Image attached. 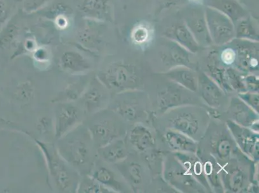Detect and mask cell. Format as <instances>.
<instances>
[{
  "mask_svg": "<svg viewBox=\"0 0 259 193\" xmlns=\"http://www.w3.org/2000/svg\"><path fill=\"white\" fill-rule=\"evenodd\" d=\"M227 125L238 148L252 161H258V133L228 120Z\"/></svg>",
  "mask_w": 259,
  "mask_h": 193,
  "instance_id": "30bf717a",
  "label": "cell"
},
{
  "mask_svg": "<svg viewBox=\"0 0 259 193\" xmlns=\"http://www.w3.org/2000/svg\"><path fill=\"white\" fill-rule=\"evenodd\" d=\"M8 9L4 0H0V25L2 24L6 20Z\"/></svg>",
  "mask_w": 259,
  "mask_h": 193,
  "instance_id": "f546056e",
  "label": "cell"
},
{
  "mask_svg": "<svg viewBox=\"0 0 259 193\" xmlns=\"http://www.w3.org/2000/svg\"><path fill=\"white\" fill-rule=\"evenodd\" d=\"M162 140L174 152L197 154L198 151V142L178 131L166 129L162 134Z\"/></svg>",
  "mask_w": 259,
  "mask_h": 193,
  "instance_id": "2e32d148",
  "label": "cell"
},
{
  "mask_svg": "<svg viewBox=\"0 0 259 193\" xmlns=\"http://www.w3.org/2000/svg\"><path fill=\"white\" fill-rule=\"evenodd\" d=\"M115 164L116 165L119 173L128 182L133 189L141 190V187L144 185L146 177L143 166L138 162L128 160L127 157L123 161Z\"/></svg>",
  "mask_w": 259,
  "mask_h": 193,
  "instance_id": "5bb4252c",
  "label": "cell"
},
{
  "mask_svg": "<svg viewBox=\"0 0 259 193\" xmlns=\"http://www.w3.org/2000/svg\"><path fill=\"white\" fill-rule=\"evenodd\" d=\"M98 80L108 89L117 93L136 90L144 84L135 67L122 63L110 66L100 73Z\"/></svg>",
  "mask_w": 259,
  "mask_h": 193,
  "instance_id": "8992f818",
  "label": "cell"
},
{
  "mask_svg": "<svg viewBox=\"0 0 259 193\" xmlns=\"http://www.w3.org/2000/svg\"><path fill=\"white\" fill-rule=\"evenodd\" d=\"M98 154L105 161L116 164L125 159L129 155L126 140L119 138L104 147L98 148Z\"/></svg>",
  "mask_w": 259,
  "mask_h": 193,
  "instance_id": "ffe728a7",
  "label": "cell"
},
{
  "mask_svg": "<svg viewBox=\"0 0 259 193\" xmlns=\"http://www.w3.org/2000/svg\"><path fill=\"white\" fill-rule=\"evenodd\" d=\"M19 98L22 100L27 101L30 100L32 94V89L29 84H24L21 86L18 92Z\"/></svg>",
  "mask_w": 259,
  "mask_h": 193,
  "instance_id": "f1b7e54d",
  "label": "cell"
},
{
  "mask_svg": "<svg viewBox=\"0 0 259 193\" xmlns=\"http://www.w3.org/2000/svg\"><path fill=\"white\" fill-rule=\"evenodd\" d=\"M81 114L78 108L70 103H61L56 108L55 136L60 139L65 134L76 128L81 121Z\"/></svg>",
  "mask_w": 259,
  "mask_h": 193,
  "instance_id": "8fae6325",
  "label": "cell"
},
{
  "mask_svg": "<svg viewBox=\"0 0 259 193\" xmlns=\"http://www.w3.org/2000/svg\"><path fill=\"white\" fill-rule=\"evenodd\" d=\"M92 177L113 192H121L123 190V185L118 180L114 171L107 167L94 165L93 170L89 174Z\"/></svg>",
  "mask_w": 259,
  "mask_h": 193,
  "instance_id": "7402d4cb",
  "label": "cell"
},
{
  "mask_svg": "<svg viewBox=\"0 0 259 193\" xmlns=\"http://www.w3.org/2000/svg\"><path fill=\"white\" fill-rule=\"evenodd\" d=\"M251 159L239 150L235 156L220 165V175L224 190L240 192L248 190L250 185L252 166H248Z\"/></svg>",
  "mask_w": 259,
  "mask_h": 193,
  "instance_id": "3957f363",
  "label": "cell"
},
{
  "mask_svg": "<svg viewBox=\"0 0 259 193\" xmlns=\"http://www.w3.org/2000/svg\"><path fill=\"white\" fill-rule=\"evenodd\" d=\"M201 140L206 144V153L215 158L220 165L235 156L240 150L227 124H209Z\"/></svg>",
  "mask_w": 259,
  "mask_h": 193,
  "instance_id": "5b68a950",
  "label": "cell"
},
{
  "mask_svg": "<svg viewBox=\"0 0 259 193\" xmlns=\"http://www.w3.org/2000/svg\"><path fill=\"white\" fill-rule=\"evenodd\" d=\"M245 86L249 92H258V78L254 75H249L244 80Z\"/></svg>",
  "mask_w": 259,
  "mask_h": 193,
  "instance_id": "83f0119b",
  "label": "cell"
},
{
  "mask_svg": "<svg viewBox=\"0 0 259 193\" xmlns=\"http://www.w3.org/2000/svg\"><path fill=\"white\" fill-rule=\"evenodd\" d=\"M126 140L139 152L145 153L155 149L154 135L149 129L141 124H136L130 130Z\"/></svg>",
  "mask_w": 259,
  "mask_h": 193,
  "instance_id": "9a60e30c",
  "label": "cell"
},
{
  "mask_svg": "<svg viewBox=\"0 0 259 193\" xmlns=\"http://www.w3.org/2000/svg\"><path fill=\"white\" fill-rule=\"evenodd\" d=\"M130 98L126 96L123 100L119 99L115 104V112L122 119L128 121H137L138 119L145 117V108L142 107V103L138 100L137 94L133 96L131 94Z\"/></svg>",
  "mask_w": 259,
  "mask_h": 193,
  "instance_id": "e0dca14e",
  "label": "cell"
},
{
  "mask_svg": "<svg viewBox=\"0 0 259 193\" xmlns=\"http://www.w3.org/2000/svg\"><path fill=\"white\" fill-rule=\"evenodd\" d=\"M166 126L198 142L205 135L209 125V114L202 108L193 105L172 108L164 113Z\"/></svg>",
  "mask_w": 259,
  "mask_h": 193,
  "instance_id": "7a4b0ae2",
  "label": "cell"
},
{
  "mask_svg": "<svg viewBox=\"0 0 259 193\" xmlns=\"http://www.w3.org/2000/svg\"><path fill=\"white\" fill-rule=\"evenodd\" d=\"M171 81L195 93H198V76L188 67H178L166 74Z\"/></svg>",
  "mask_w": 259,
  "mask_h": 193,
  "instance_id": "44dd1931",
  "label": "cell"
},
{
  "mask_svg": "<svg viewBox=\"0 0 259 193\" xmlns=\"http://www.w3.org/2000/svg\"><path fill=\"white\" fill-rule=\"evenodd\" d=\"M107 0H84L82 10L86 15L96 18H103L106 12Z\"/></svg>",
  "mask_w": 259,
  "mask_h": 193,
  "instance_id": "484cf974",
  "label": "cell"
},
{
  "mask_svg": "<svg viewBox=\"0 0 259 193\" xmlns=\"http://www.w3.org/2000/svg\"><path fill=\"white\" fill-rule=\"evenodd\" d=\"M106 89L107 88L100 81L92 82L82 98L87 112L94 114L103 107L107 99Z\"/></svg>",
  "mask_w": 259,
  "mask_h": 193,
  "instance_id": "d6986e66",
  "label": "cell"
},
{
  "mask_svg": "<svg viewBox=\"0 0 259 193\" xmlns=\"http://www.w3.org/2000/svg\"><path fill=\"white\" fill-rule=\"evenodd\" d=\"M173 155L183 164L191 175L206 188L207 190H211L204 173L201 160L198 155L196 154L185 152H175Z\"/></svg>",
  "mask_w": 259,
  "mask_h": 193,
  "instance_id": "ac0fdd59",
  "label": "cell"
},
{
  "mask_svg": "<svg viewBox=\"0 0 259 193\" xmlns=\"http://www.w3.org/2000/svg\"><path fill=\"white\" fill-rule=\"evenodd\" d=\"M37 142L46 157L47 166L58 189L65 192L77 190L79 182L77 172L61 158L55 148Z\"/></svg>",
  "mask_w": 259,
  "mask_h": 193,
  "instance_id": "277c9868",
  "label": "cell"
},
{
  "mask_svg": "<svg viewBox=\"0 0 259 193\" xmlns=\"http://www.w3.org/2000/svg\"><path fill=\"white\" fill-rule=\"evenodd\" d=\"M228 114L230 120L235 123L258 133V113L246 105L239 96H234L231 100Z\"/></svg>",
  "mask_w": 259,
  "mask_h": 193,
  "instance_id": "7c38bea8",
  "label": "cell"
},
{
  "mask_svg": "<svg viewBox=\"0 0 259 193\" xmlns=\"http://www.w3.org/2000/svg\"><path fill=\"white\" fill-rule=\"evenodd\" d=\"M168 52L162 56L164 64L168 67L180 66L190 68V56L187 51L176 47V49L173 48Z\"/></svg>",
  "mask_w": 259,
  "mask_h": 193,
  "instance_id": "cb8c5ba5",
  "label": "cell"
},
{
  "mask_svg": "<svg viewBox=\"0 0 259 193\" xmlns=\"http://www.w3.org/2000/svg\"><path fill=\"white\" fill-rule=\"evenodd\" d=\"M198 93L206 104L219 109L225 104L226 93L210 77L204 74L198 76Z\"/></svg>",
  "mask_w": 259,
  "mask_h": 193,
  "instance_id": "4fadbf2b",
  "label": "cell"
},
{
  "mask_svg": "<svg viewBox=\"0 0 259 193\" xmlns=\"http://www.w3.org/2000/svg\"><path fill=\"white\" fill-rule=\"evenodd\" d=\"M87 128L94 144L98 148L121 138L126 132L124 124L114 112L96 113Z\"/></svg>",
  "mask_w": 259,
  "mask_h": 193,
  "instance_id": "52a82bcc",
  "label": "cell"
},
{
  "mask_svg": "<svg viewBox=\"0 0 259 193\" xmlns=\"http://www.w3.org/2000/svg\"><path fill=\"white\" fill-rule=\"evenodd\" d=\"M164 180L184 192H205L207 189L188 172L174 155L167 157L163 166Z\"/></svg>",
  "mask_w": 259,
  "mask_h": 193,
  "instance_id": "ba28073f",
  "label": "cell"
},
{
  "mask_svg": "<svg viewBox=\"0 0 259 193\" xmlns=\"http://www.w3.org/2000/svg\"><path fill=\"white\" fill-rule=\"evenodd\" d=\"M194 93L171 81L157 92V104L159 112L163 114L172 108L194 105Z\"/></svg>",
  "mask_w": 259,
  "mask_h": 193,
  "instance_id": "9c48e42d",
  "label": "cell"
},
{
  "mask_svg": "<svg viewBox=\"0 0 259 193\" xmlns=\"http://www.w3.org/2000/svg\"><path fill=\"white\" fill-rule=\"evenodd\" d=\"M76 191L82 193L112 192L89 175H83V178L79 180Z\"/></svg>",
  "mask_w": 259,
  "mask_h": 193,
  "instance_id": "d4e9b609",
  "label": "cell"
},
{
  "mask_svg": "<svg viewBox=\"0 0 259 193\" xmlns=\"http://www.w3.org/2000/svg\"><path fill=\"white\" fill-rule=\"evenodd\" d=\"M238 96H239L241 100L243 101L246 105H248L249 107H251L252 109L255 110V111L258 114V93L246 91V92L238 93Z\"/></svg>",
  "mask_w": 259,
  "mask_h": 193,
  "instance_id": "4316f807",
  "label": "cell"
},
{
  "mask_svg": "<svg viewBox=\"0 0 259 193\" xmlns=\"http://www.w3.org/2000/svg\"><path fill=\"white\" fill-rule=\"evenodd\" d=\"M61 65L72 72H82L90 68V64L81 54L76 52H67L61 59Z\"/></svg>",
  "mask_w": 259,
  "mask_h": 193,
  "instance_id": "603a6c76",
  "label": "cell"
},
{
  "mask_svg": "<svg viewBox=\"0 0 259 193\" xmlns=\"http://www.w3.org/2000/svg\"><path fill=\"white\" fill-rule=\"evenodd\" d=\"M58 140L61 158L82 175H89L96 164V146L88 128L77 126Z\"/></svg>",
  "mask_w": 259,
  "mask_h": 193,
  "instance_id": "6da1fadb",
  "label": "cell"
}]
</instances>
